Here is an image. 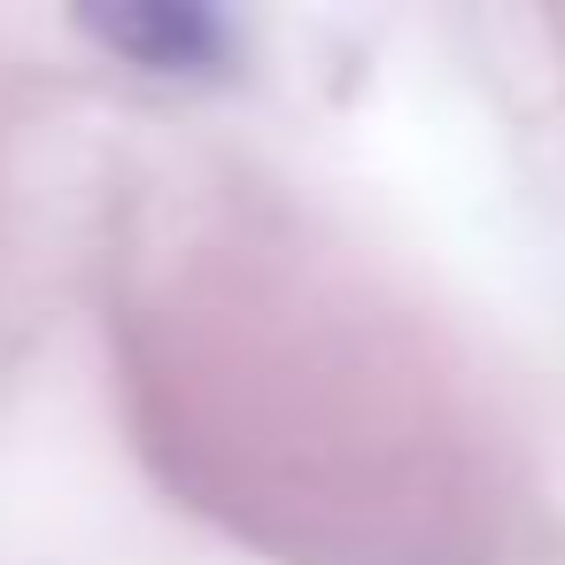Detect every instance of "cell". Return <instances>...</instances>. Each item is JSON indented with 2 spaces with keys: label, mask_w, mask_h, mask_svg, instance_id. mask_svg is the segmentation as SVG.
<instances>
[{
  "label": "cell",
  "mask_w": 565,
  "mask_h": 565,
  "mask_svg": "<svg viewBox=\"0 0 565 565\" xmlns=\"http://www.w3.org/2000/svg\"><path fill=\"white\" fill-rule=\"evenodd\" d=\"M117 63L156 71V78H217L233 71V24L194 0H117V9L78 17Z\"/></svg>",
  "instance_id": "cell-1"
}]
</instances>
